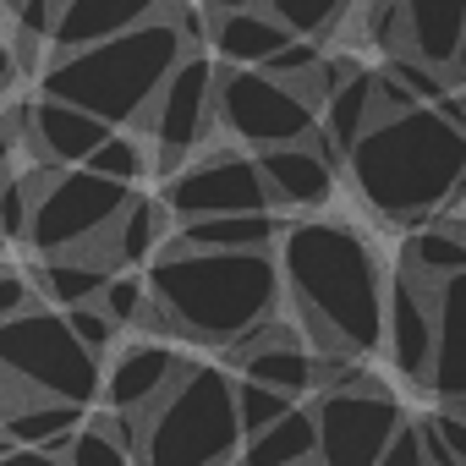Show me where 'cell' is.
Masks as SVG:
<instances>
[{"label": "cell", "mask_w": 466, "mask_h": 466, "mask_svg": "<svg viewBox=\"0 0 466 466\" xmlns=\"http://www.w3.org/2000/svg\"><path fill=\"white\" fill-rule=\"evenodd\" d=\"M165 12V0H61V17H56V56H77L94 50L105 39H121L143 23H154Z\"/></svg>", "instance_id": "15"}, {"label": "cell", "mask_w": 466, "mask_h": 466, "mask_svg": "<svg viewBox=\"0 0 466 466\" xmlns=\"http://www.w3.org/2000/svg\"><path fill=\"white\" fill-rule=\"evenodd\" d=\"M379 466H422V450H417V428L411 422L390 439V450L379 455Z\"/></svg>", "instance_id": "37"}, {"label": "cell", "mask_w": 466, "mask_h": 466, "mask_svg": "<svg viewBox=\"0 0 466 466\" xmlns=\"http://www.w3.org/2000/svg\"><path fill=\"white\" fill-rule=\"evenodd\" d=\"M384 351H390L400 379L428 384V368H433V291L417 286L400 269L384 286Z\"/></svg>", "instance_id": "13"}, {"label": "cell", "mask_w": 466, "mask_h": 466, "mask_svg": "<svg viewBox=\"0 0 466 466\" xmlns=\"http://www.w3.org/2000/svg\"><path fill=\"white\" fill-rule=\"evenodd\" d=\"M0 373L17 379L28 395L39 400H61V406H88L105 390V368L94 351L77 346V335L66 329V319L56 308H34L12 324H0Z\"/></svg>", "instance_id": "6"}, {"label": "cell", "mask_w": 466, "mask_h": 466, "mask_svg": "<svg viewBox=\"0 0 466 466\" xmlns=\"http://www.w3.org/2000/svg\"><path fill=\"white\" fill-rule=\"evenodd\" d=\"M83 170H94V176H105V181H116V187H137L148 170H154V159L143 154V143L137 137H127V132H110L94 154H88V165Z\"/></svg>", "instance_id": "27"}, {"label": "cell", "mask_w": 466, "mask_h": 466, "mask_svg": "<svg viewBox=\"0 0 466 466\" xmlns=\"http://www.w3.org/2000/svg\"><path fill=\"white\" fill-rule=\"evenodd\" d=\"M34 308H39L34 280L17 275V269H0V324H12V319H23V313H34Z\"/></svg>", "instance_id": "35"}, {"label": "cell", "mask_w": 466, "mask_h": 466, "mask_svg": "<svg viewBox=\"0 0 466 466\" xmlns=\"http://www.w3.org/2000/svg\"><path fill=\"white\" fill-rule=\"evenodd\" d=\"M253 159H258V176L269 187V203H280V208H324L335 198V165L319 159L308 143L264 148Z\"/></svg>", "instance_id": "18"}, {"label": "cell", "mask_w": 466, "mask_h": 466, "mask_svg": "<svg viewBox=\"0 0 466 466\" xmlns=\"http://www.w3.org/2000/svg\"><path fill=\"white\" fill-rule=\"evenodd\" d=\"M127 187L94 176V170H61L56 187L34 203V219H28V248L39 258H66V253H83L94 242H105L121 208H127Z\"/></svg>", "instance_id": "7"}, {"label": "cell", "mask_w": 466, "mask_h": 466, "mask_svg": "<svg viewBox=\"0 0 466 466\" xmlns=\"http://www.w3.org/2000/svg\"><path fill=\"white\" fill-rule=\"evenodd\" d=\"M66 466H137V461H132V450L116 444L105 428L83 422V428L72 433V444H66Z\"/></svg>", "instance_id": "31"}, {"label": "cell", "mask_w": 466, "mask_h": 466, "mask_svg": "<svg viewBox=\"0 0 466 466\" xmlns=\"http://www.w3.org/2000/svg\"><path fill=\"white\" fill-rule=\"evenodd\" d=\"M258 6H264L291 39H319V34H329V28L346 17L351 0H258Z\"/></svg>", "instance_id": "28"}, {"label": "cell", "mask_w": 466, "mask_h": 466, "mask_svg": "<svg viewBox=\"0 0 466 466\" xmlns=\"http://www.w3.org/2000/svg\"><path fill=\"white\" fill-rule=\"evenodd\" d=\"M0 466H66V455H50V450H12V455H0Z\"/></svg>", "instance_id": "38"}, {"label": "cell", "mask_w": 466, "mask_h": 466, "mask_svg": "<svg viewBox=\"0 0 466 466\" xmlns=\"http://www.w3.org/2000/svg\"><path fill=\"white\" fill-rule=\"evenodd\" d=\"M242 379L264 384V390H280L291 400H302L308 390H319V357L297 340V346H269V351H253V357H237L230 362Z\"/></svg>", "instance_id": "25"}, {"label": "cell", "mask_w": 466, "mask_h": 466, "mask_svg": "<svg viewBox=\"0 0 466 466\" xmlns=\"http://www.w3.org/2000/svg\"><path fill=\"white\" fill-rule=\"evenodd\" d=\"M208 45L219 50V61L230 66H242V72H258L264 61H275L291 34L258 6V12H230V17H208Z\"/></svg>", "instance_id": "20"}, {"label": "cell", "mask_w": 466, "mask_h": 466, "mask_svg": "<svg viewBox=\"0 0 466 466\" xmlns=\"http://www.w3.org/2000/svg\"><path fill=\"white\" fill-rule=\"evenodd\" d=\"M170 230H176V219L165 214V203H159V198L132 192V198H127V208H121V219H116V230H110L116 269L154 264V258H159V248L170 242Z\"/></svg>", "instance_id": "22"}, {"label": "cell", "mask_w": 466, "mask_h": 466, "mask_svg": "<svg viewBox=\"0 0 466 466\" xmlns=\"http://www.w3.org/2000/svg\"><path fill=\"white\" fill-rule=\"evenodd\" d=\"M455 83H466V28H461V50H455V66H450Z\"/></svg>", "instance_id": "41"}, {"label": "cell", "mask_w": 466, "mask_h": 466, "mask_svg": "<svg viewBox=\"0 0 466 466\" xmlns=\"http://www.w3.org/2000/svg\"><path fill=\"white\" fill-rule=\"evenodd\" d=\"M214 121L230 132V137H242L248 148H291V143H308L319 116L275 77L264 72H242V66H230L214 77Z\"/></svg>", "instance_id": "8"}, {"label": "cell", "mask_w": 466, "mask_h": 466, "mask_svg": "<svg viewBox=\"0 0 466 466\" xmlns=\"http://www.w3.org/2000/svg\"><path fill=\"white\" fill-rule=\"evenodd\" d=\"M346 170L373 214L395 225H422L428 214L450 208L455 181L466 176V132L433 105L379 116L346 154Z\"/></svg>", "instance_id": "3"}, {"label": "cell", "mask_w": 466, "mask_h": 466, "mask_svg": "<svg viewBox=\"0 0 466 466\" xmlns=\"http://www.w3.org/2000/svg\"><path fill=\"white\" fill-rule=\"evenodd\" d=\"M192 56V39L176 28V17H154L121 39H105L94 50L77 56H56L50 66H39L45 77V99H61L94 121L116 127H143L159 88L170 83V72Z\"/></svg>", "instance_id": "4"}, {"label": "cell", "mask_w": 466, "mask_h": 466, "mask_svg": "<svg viewBox=\"0 0 466 466\" xmlns=\"http://www.w3.org/2000/svg\"><path fill=\"white\" fill-rule=\"evenodd\" d=\"M208 17H230V12H258V0H203Z\"/></svg>", "instance_id": "40"}, {"label": "cell", "mask_w": 466, "mask_h": 466, "mask_svg": "<svg viewBox=\"0 0 466 466\" xmlns=\"http://www.w3.org/2000/svg\"><path fill=\"white\" fill-rule=\"evenodd\" d=\"M143 280L165 335L198 346H237L248 329L280 319L286 302L275 253H187L165 242Z\"/></svg>", "instance_id": "2"}, {"label": "cell", "mask_w": 466, "mask_h": 466, "mask_svg": "<svg viewBox=\"0 0 466 466\" xmlns=\"http://www.w3.org/2000/svg\"><path fill=\"white\" fill-rule=\"evenodd\" d=\"M110 280H116L110 264L72 253V258H45L39 275H34V291H39V302H56V308L66 313V308H88V302H99V291H105Z\"/></svg>", "instance_id": "24"}, {"label": "cell", "mask_w": 466, "mask_h": 466, "mask_svg": "<svg viewBox=\"0 0 466 466\" xmlns=\"http://www.w3.org/2000/svg\"><path fill=\"white\" fill-rule=\"evenodd\" d=\"M28 148H34V159L39 165H61V170H83L88 165V154L110 137V127L105 121H94V116H83V110H72V105H61V99H34L28 105Z\"/></svg>", "instance_id": "14"}, {"label": "cell", "mask_w": 466, "mask_h": 466, "mask_svg": "<svg viewBox=\"0 0 466 466\" xmlns=\"http://www.w3.org/2000/svg\"><path fill=\"white\" fill-rule=\"evenodd\" d=\"M428 428L444 439L450 461H455V466H466V411H455V406H439V411H428Z\"/></svg>", "instance_id": "36"}, {"label": "cell", "mask_w": 466, "mask_h": 466, "mask_svg": "<svg viewBox=\"0 0 466 466\" xmlns=\"http://www.w3.org/2000/svg\"><path fill=\"white\" fill-rule=\"evenodd\" d=\"M280 286L308 329V351L324 357H373L384 346V286L379 253L362 230L340 219H297L280 230Z\"/></svg>", "instance_id": "1"}, {"label": "cell", "mask_w": 466, "mask_h": 466, "mask_svg": "<svg viewBox=\"0 0 466 466\" xmlns=\"http://www.w3.org/2000/svg\"><path fill=\"white\" fill-rule=\"evenodd\" d=\"M461 28H466V0H400L390 56H411L433 72H450L461 50Z\"/></svg>", "instance_id": "17"}, {"label": "cell", "mask_w": 466, "mask_h": 466, "mask_svg": "<svg viewBox=\"0 0 466 466\" xmlns=\"http://www.w3.org/2000/svg\"><path fill=\"white\" fill-rule=\"evenodd\" d=\"M77 428H83V411L61 406V400H39V406H23L12 417H0V433H6L17 450H50V455H66Z\"/></svg>", "instance_id": "26"}, {"label": "cell", "mask_w": 466, "mask_h": 466, "mask_svg": "<svg viewBox=\"0 0 466 466\" xmlns=\"http://www.w3.org/2000/svg\"><path fill=\"white\" fill-rule=\"evenodd\" d=\"M23 77V66H17V56H12V45L0 39V94H12V83Z\"/></svg>", "instance_id": "39"}, {"label": "cell", "mask_w": 466, "mask_h": 466, "mask_svg": "<svg viewBox=\"0 0 466 466\" xmlns=\"http://www.w3.org/2000/svg\"><path fill=\"white\" fill-rule=\"evenodd\" d=\"M187 357H176V346L165 340H127L116 357H110V373H105V411H121V417H143L148 406H159L176 379H181Z\"/></svg>", "instance_id": "12"}, {"label": "cell", "mask_w": 466, "mask_h": 466, "mask_svg": "<svg viewBox=\"0 0 466 466\" xmlns=\"http://www.w3.org/2000/svg\"><path fill=\"white\" fill-rule=\"evenodd\" d=\"M319 61H324V56H319V45H313V39H291V45H286L275 61H264L258 72H264V77H275V83H297V77L319 72Z\"/></svg>", "instance_id": "33"}, {"label": "cell", "mask_w": 466, "mask_h": 466, "mask_svg": "<svg viewBox=\"0 0 466 466\" xmlns=\"http://www.w3.org/2000/svg\"><path fill=\"white\" fill-rule=\"evenodd\" d=\"M400 275H411L417 286H444L455 275H466V219H439V225H422L411 230V242L400 253Z\"/></svg>", "instance_id": "21"}, {"label": "cell", "mask_w": 466, "mask_h": 466, "mask_svg": "<svg viewBox=\"0 0 466 466\" xmlns=\"http://www.w3.org/2000/svg\"><path fill=\"white\" fill-rule=\"evenodd\" d=\"M0 242H6V237H0Z\"/></svg>", "instance_id": "44"}, {"label": "cell", "mask_w": 466, "mask_h": 466, "mask_svg": "<svg viewBox=\"0 0 466 466\" xmlns=\"http://www.w3.org/2000/svg\"><path fill=\"white\" fill-rule=\"evenodd\" d=\"M422 390L444 406H466V275L433 286V368Z\"/></svg>", "instance_id": "16"}, {"label": "cell", "mask_w": 466, "mask_h": 466, "mask_svg": "<svg viewBox=\"0 0 466 466\" xmlns=\"http://www.w3.org/2000/svg\"><path fill=\"white\" fill-rule=\"evenodd\" d=\"M137 466H237L242 422H237V379L214 362H187L176 390L132 417Z\"/></svg>", "instance_id": "5"}, {"label": "cell", "mask_w": 466, "mask_h": 466, "mask_svg": "<svg viewBox=\"0 0 466 466\" xmlns=\"http://www.w3.org/2000/svg\"><path fill=\"white\" fill-rule=\"evenodd\" d=\"M28 219H34V203L23 192V181L12 176V187H0V237H6V242H28Z\"/></svg>", "instance_id": "34"}, {"label": "cell", "mask_w": 466, "mask_h": 466, "mask_svg": "<svg viewBox=\"0 0 466 466\" xmlns=\"http://www.w3.org/2000/svg\"><path fill=\"white\" fill-rule=\"evenodd\" d=\"M23 6H28V0H0V12H12V17H17Z\"/></svg>", "instance_id": "42"}, {"label": "cell", "mask_w": 466, "mask_h": 466, "mask_svg": "<svg viewBox=\"0 0 466 466\" xmlns=\"http://www.w3.org/2000/svg\"><path fill=\"white\" fill-rule=\"evenodd\" d=\"M286 411H297L291 395L264 390V384H253V379H237V422H242V444H248L253 433H264L269 422H280Z\"/></svg>", "instance_id": "29"}, {"label": "cell", "mask_w": 466, "mask_h": 466, "mask_svg": "<svg viewBox=\"0 0 466 466\" xmlns=\"http://www.w3.org/2000/svg\"><path fill=\"white\" fill-rule=\"evenodd\" d=\"M61 319H66V329L77 335V346H83V351H94V357H105V351L116 346V335H121V329L99 313V302H88V308H66Z\"/></svg>", "instance_id": "32"}, {"label": "cell", "mask_w": 466, "mask_h": 466, "mask_svg": "<svg viewBox=\"0 0 466 466\" xmlns=\"http://www.w3.org/2000/svg\"><path fill=\"white\" fill-rule=\"evenodd\" d=\"M313 422H319V466H379V455L390 450V439L411 422L400 411L395 395L373 390H324L313 400Z\"/></svg>", "instance_id": "10"}, {"label": "cell", "mask_w": 466, "mask_h": 466, "mask_svg": "<svg viewBox=\"0 0 466 466\" xmlns=\"http://www.w3.org/2000/svg\"><path fill=\"white\" fill-rule=\"evenodd\" d=\"M214 77H219V66L208 61V56H187L176 72H170V83L159 88V99H154V110H148V132H154V170L159 176H176L187 159H192V148L219 127L214 121Z\"/></svg>", "instance_id": "11"}, {"label": "cell", "mask_w": 466, "mask_h": 466, "mask_svg": "<svg viewBox=\"0 0 466 466\" xmlns=\"http://www.w3.org/2000/svg\"><path fill=\"white\" fill-rule=\"evenodd\" d=\"M275 214H219V219H187L170 230V242L187 253H275L280 242Z\"/></svg>", "instance_id": "19"}, {"label": "cell", "mask_w": 466, "mask_h": 466, "mask_svg": "<svg viewBox=\"0 0 466 466\" xmlns=\"http://www.w3.org/2000/svg\"><path fill=\"white\" fill-rule=\"evenodd\" d=\"M99 313H105L116 329H137L143 313H148V280H143V275H116V280L99 291Z\"/></svg>", "instance_id": "30"}, {"label": "cell", "mask_w": 466, "mask_h": 466, "mask_svg": "<svg viewBox=\"0 0 466 466\" xmlns=\"http://www.w3.org/2000/svg\"><path fill=\"white\" fill-rule=\"evenodd\" d=\"M159 203H165V214L176 225H187V219H219V214H275L269 187L258 176V159L237 154V148H214V154L181 165L176 176H165Z\"/></svg>", "instance_id": "9"}, {"label": "cell", "mask_w": 466, "mask_h": 466, "mask_svg": "<svg viewBox=\"0 0 466 466\" xmlns=\"http://www.w3.org/2000/svg\"><path fill=\"white\" fill-rule=\"evenodd\" d=\"M313 455H319V422H313V406H297L280 422H269L264 433H253L237 466H302Z\"/></svg>", "instance_id": "23"}, {"label": "cell", "mask_w": 466, "mask_h": 466, "mask_svg": "<svg viewBox=\"0 0 466 466\" xmlns=\"http://www.w3.org/2000/svg\"><path fill=\"white\" fill-rule=\"evenodd\" d=\"M0 17H6V12H0Z\"/></svg>", "instance_id": "43"}]
</instances>
